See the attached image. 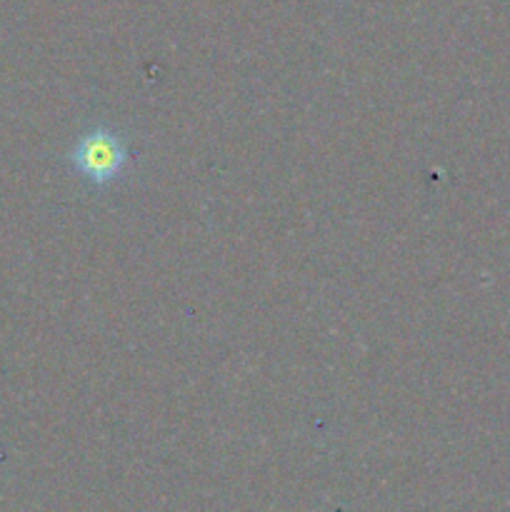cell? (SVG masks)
I'll list each match as a JSON object with an SVG mask.
<instances>
[{
	"instance_id": "6da1fadb",
	"label": "cell",
	"mask_w": 510,
	"mask_h": 512,
	"mask_svg": "<svg viewBox=\"0 0 510 512\" xmlns=\"http://www.w3.org/2000/svg\"><path fill=\"white\" fill-rule=\"evenodd\" d=\"M125 160H128V153H125L120 138L105 128L90 130L73 150L75 170L93 183H108L115 175H120Z\"/></svg>"
}]
</instances>
